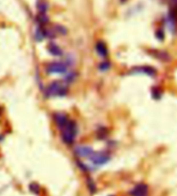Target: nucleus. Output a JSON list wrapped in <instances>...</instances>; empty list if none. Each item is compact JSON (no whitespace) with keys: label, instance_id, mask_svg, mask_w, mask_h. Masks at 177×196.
<instances>
[{"label":"nucleus","instance_id":"f257e3e1","mask_svg":"<svg viewBox=\"0 0 177 196\" xmlns=\"http://www.w3.org/2000/svg\"><path fill=\"white\" fill-rule=\"evenodd\" d=\"M62 130V139L64 144L71 145L74 144L78 132V127L74 120H68L67 124L61 129Z\"/></svg>","mask_w":177,"mask_h":196},{"label":"nucleus","instance_id":"f03ea898","mask_svg":"<svg viewBox=\"0 0 177 196\" xmlns=\"http://www.w3.org/2000/svg\"><path fill=\"white\" fill-rule=\"evenodd\" d=\"M68 89L66 85L62 81H53L46 89V95L48 97H63L67 94Z\"/></svg>","mask_w":177,"mask_h":196},{"label":"nucleus","instance_id":"7ed1b4c3","mask_svg":"<svg viewBox=\"0 0 177 196\" xmlns=\"http://www.w3.org/2000/svg\"><path fill=\"white\" fill-rule=\"evenodd\" d=\"M89 159L93 161V164L99 166V165H104L105 163H107L111 160V156L108 152L103 150V151L93 152Z\"/></svg>","mask_w":177,"mask_h":196},{"label":"nucleus","instance_id":"20e7f679","mask_svg":"<svg viewBox=\"0 0 177 196\" xmlns=\"http://www.w3.org/2000/svg\"><path fill=\"white\" fill-rule=\"evenodd\" d=\"M46 71L50 74H64L67 71V65L61 61H54L48 64Z\"/></svg>","mask_w":177,"mask_h":196},{"label":"nucleus","instance_id":"39448f33","mask_svg":"<svg viewBox=\"0 0 177 196\" xmlns=\"http://www.w3.org/2000/svg\"><path fill=\"white\" fill-rule=\"evenodd\" d=\"M129 193L131 196H148L149 187L145 183H138L129 192Z\"/></svg>","mask_w":177,"mask_h":196},{"label":"nucleus","instance_id":"423d86ee","mask_svg":"<svg viewBox=\"0 0 177 196\" xmlns=\"http://www.w3.org/2000/svg\"><path fill=\"white\" fill-rule=\"evenodd\" d=\"M131 74H142L149 76H154L156 74V71L154 68L150 66H140L133 68L131 71Z\"/></svg>","mask_w":177,"mask_h":196},{"label":"nucleus","instance_id":"0eeeda50","mask_svg":"<svg viewBox=\"0 0 177 196\" xmlns=\"http://www.w3.org/2000/svg\"><path fill=\"white\" fill-rule=\"evenodd\" d=\"M93 150L91 147L81 145V146H77L74 148V153L76 155L80 157H88L89 158L90 155L93 154Z\"/></svg>","mask_w":177,"mask_h":196},{"label":"nucleus","instance_id":"6e6552de","mask_svg":"<svg viewBox=\"0 0 177 196\" xmlns=\"http://www.w3.org/2000/svg\"><path fill=\"white\" fill-rule=\"evenodd\" d=\"M54 120L56 125L58 126V128L62 129L69 119L68 118V117L65 114L61 113V112H57L54 115Z\"/></svg>","mask_w":177,"mask_h":196},{"label":"nucleus","instance_id":"1a4fd4ad","mask_svg":"<svg viewBox=\"0 0 177 196\" xmlns=\"http://www.w3.org/2000/svg\"><path fill=\"white\" fill-rule=\"evenodd\" d=\"M95 49H96L97 54L101 57H105L108 54V49L104 42H101V41L98 42L95 45Z\"/></svg>","mask_w":177,"mask_h":196},{"label":"nucleus","instance_id":"9d476101","mask_svg":"<svg viewBox=\"0 0 177 196\" xmlns=\"http://www.w3.org/2000/svg\"><path fill=\"white\" fill-rule=\"evenodd\" d=\"M47 49L48 51L49 54H51L54 56H61L62 54V49L59 47L58 45H56L55 43H49L47 47Z\"/></svg>","mask_w":177,"mask_h":196},{"label":"nucleus","instance_id":"9b49d317","mask_svg":"<svg viewBox=\"0 0 177 196\" xmlns=\"http://www.w3.org/2000/svg\"><path fill=\"white\" fill-rule=\"evenodd\" d=\"M152 55L154 57H156V59H159L162 61H168L170 60L169 55L168 53H166L165 51H160V50H155L152 52Z\"/></svg>","mask_w":177,"mask_h":196},{"label":"nucleus","instance_id":"f8f14e48","mask_svg":"<svg viewBox=\"0 0 177 196\" xmlns=\"http://www.w3.org/2000/svg\"><path fill=\"white\" fill-rule=\"evenodd\" d=\"M86 185H87L88 190H89V192H90L92 194H94V193L97 192V187H96V184H95V182L93 181V179L88 178V179L86 180Z\"/></svg>","mask_w":177,"mask_h":196},{"label":"nucleus","instance_id":"ddd939ff","mask_svg":"<svg viewBox=\"0 0 177 196\" xmlns=\"http://www.w3.org/2000/svg\"><path fill=\"white\" fill-rule=\"evenodd\" d=\"M35 37H36V41H38V42L42 41V40L45 38L44 29H43V28H42V27L38 28V29H36V35H35Z\"/></svg>","mask_w":177,"mask_h":196},{"label":"nucleus","instance_id":"4468645a","mask_svg":"<svg viewBox=\"0 0 177 196\" xmlns=\"http://www.w3.org/2000/svg\"><path fill=\"white\" fill-rule=\"evenodd\" d=\"M36 7L41 14H45V12L48 11V4H46L45 2H38L36 5Z\"/></svg>","mask_w":177,"mask_h":196},{"label":"nucleus","instance_id":"2eb2a0df","mask_svg":"<svg viewBox=\"0 0 177 196\" xmlns=\"http://www.w3.org/2000/svg\"><path fill=\"white\" fill-rule=\"evenodd\" d=\"M29 191L35 194H38L40 192V186L36 182H32L29 185Z\"/></svg>","mask_w":177,"mask_h":196},{"label":"nucleus","instance_id":"dca6fc26","mask_svg":"<svg viewBox=\"0 0 177 196\" xmlns=\"http://www.w3.org/2000/svg\"><path fill=\"white\" fill-rule=\"evenodd\" d=\"M37 20H38V22H39L42 25L48 23V21H49L48 16H46L45 14H41V13H40V15L37 17Z\"/></svg>","mask_w":177,"mask_h":196},{"label":"nucleus","instance_id":"f3484780","mask_svg":"<svg viewBox=\"0 0 177 196\" xmlns=\"http://www.w3.org/2000/svg\"><path fill=\"white\" fill-rule=\"evenodd\" d=\"M99 68L100 71H106L110 68V63L108 61H103L99 65Z\"/></svg>","mask_w":177,"mask_h":196},{"label":"nucleus","instance_id":"a211bd4d","mask_svg":"<svg viewBox=\"0 0 177 196\" xmlns=\"http://www.w3.org/2000/svg\"><path fill=\"white\" fill-rule=\"evenodd\" d=\"M54 31L58 32V33H60L62 35H65L67 33V29L63 26H61V25H56L54 27Z\"/></svg>","mask_w":177,"mask_h":196},{"label":"nucleus","instance_id":"6ab92c4d","mask_svg":"<svg viewBox=\"0 0 177 196\" xmlns=\"http://www.w3.org/2000/svg\"><path fill=\"white\" fill-rule=\"evenodd\" d=\"M161 95H162V92L159 90V88H156H156H153V90H152V96H153L154 99L159 100L160 98H161Z\"/></svg>","mask_w":177,"mask_h":196},{"label":"nucleus","instance_id":"aec40b11","mask_svg":"<svg viewBox=\"0 0 177 196\" xmlns=\"http://www.w3.org/2000/svg\"><path fill=\"white\" fill-rule=\"evenodd\" d=\"M76 162H77V165L79 166V168L82 170V171H84V172H87L88 170H89V169L87 168V166L86 165V164H84V163L82 162V161H76Z\"/></svg>","mask_w":177,"mask_h":196},{"label":"nucleus","instance_id":"412c9836","mask_svg":"<svg viewBox=\"0 0 177 196\" xmlns=\"http://www.w3.org/2000/svg\"><path fill=\"white\" fill-rule=\"evenodd\" d=\"M107 133V132H106V130L105 129V128H101L99 132H98V136L99 137V138H105V137H106V134Z\"/></svg>","mask_w":177,"mask_h":196},{"label":"nucleus","instance_id":"4be33fe9","mask_svg":"<svg viewBox=\"0 0 177 196\" xmlns=\"http://www.w3.org/2000/svg\"><path fill=\"white\" fill-rule=\"evenodd\" d=\"M163 37H164V34H163L162 30H161V29L157 30V32H156V38H158L159 40H162Z\"/></svg>","mask_w":177,"mask_h":196},{"label":"nucleus","instance_id":"5701e85b","mask_svg":"<svg viewBox=\"0 0 177 196\" xmlns=\"http://www.w3.org/2000/svg\"><path fill=\"white\" fill-rule=\"evenodd\" d=\"M120 1H121V3H125L126 0H120Z\"/></svg>","mask_w":177,"mask_h":196},{"label":"nucleus","instance_id":"b1692460","mask_svg":"<svg viewBox=\"0 0 177 196\" xmlns=\"http://www.w3.org/2000/svg\"><path fill=\"white\" fill-rule=\"evenodd\" d=\"M111 196H112V195H111Z\"/></svg>","mask_w":177,"mask_h":196}]
</instances>
